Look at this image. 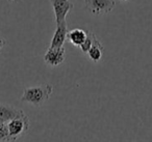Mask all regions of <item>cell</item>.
Here are the masks:
<instances>
[{
	"mask_svg": "<svg viewBox=\"0 0 152 142\" xmlns=\"http://www.w3.org/2000/svg\"><path fill=\"white\" fill-rule=\"evenodd\" d=\"M68 31L69 30H68L67 21L56 23V29H55V32L53 34L49 47H63L66 40H67Z\"/></svg>",
	"mask_w": 152,
	"mask_h": 142,
	"instance_id": "8992f818",
	"label": "cell"
},
{
	"mask_svg": "<svg viewBox=\"0 0 152 142\" xmlns=\"http://www.w3.org/2000/svg\"><path fill=\"white\" fill-rule=\"evenodd\" d=\"M87 36H88V31H85V30L80 29V28H75V29H72L70 31H68L67 40L72 45L79 47L86 41Z\"/></svg>",
	"mask_w": 152,
	"mask_h": 142,
	"instance_id": "ba28073f",
	"label": "cell"
},
{
	"mask_svg": "<svg viewBox=\"0 0 152 142\" xmlns=\"http://www.w3.org/2000/svg\"><path fill=\"white\" fill-rule=\"evenodd\" d=\"M5 45H7V41H5L4 38H0V50H1V49H2Z\"/></svg>",
	"mask_w": 152,
	"mask_h": 142,
	"instance_id": "7c38bea8",
	"label": "cell"
},
{
	"mask_svg": "<svg viewBox=\"0 0 152 142\" xmlns=\"http://www.w3.org/2000/svg\"><path fill=\"white\" fill-rule=\"evenodd\" d=\"M103 50L104 49H103V46H102L101 42L98 40L97 36H95L93 45H92V47L90 48V50L87 52V54L92 61L98 62V61L101 60L102 55H103Z\"/></svg>",
	"mask_w": 152,
	"mask_h": 142,
	"instance_id": "9c48e42d",
	"label": "cell"
},
{
	"mask_svg": "<svg viewBox=\"0 0 152 142\" xmlns=\"http://www.w3.org/2000/svg\"><path fill=\"white\" fill-rule=\"evenodd\" d=\"M85 5L93 15H105L115 9L116 0H85Z\"/></svg>",
	"mask_w": 152,
	"mask_h": 142,
	"instance_id": "3957f363",
	"label": "cell"
},
{
	"mask_svg": "<svg viewBox=\"0 0 152 142\" xmlns=\"http://www.w3.org/2000/svg\"><path fill=\"white\" fill-rule=\"evenodd\" d=\"M0 141H10V134L4 122H0Z\"/></svg>",
	"mask_w": 152,
	"mask_h": 142,
	"instance_id": "8fae6325",
	"label": "cell"
},
{
	"mask_svg": "<svg viewBox=\"0 0 152 142\" xmlns=\"http://www.w3.org/2000/svg\"><path fill=\"white\" fill-rule=\"evenodd\" d=\"M54 12L55 23L66 21V17L73 9L74 4L70 0H50Z\"/></svg>",
	"mask_w": 152,
	"mask_h": 142,
	"instance_id": "277c9868",
	"label": "cell"
},
{
	"mask_svg": "<svg viewBox=\"0 0 152 142\" xmlns=\"http://www.w3.org/2000/svg\"><path fill=\"white\" fill-rule=\"evenodd\" d=\"M96 34L93 33L92 31H88V36L87 38H86V41L83 43V44L79 46V48H80V50L83 51V53H85V54H87V52L90 50V48L92 47V45H93L94 43V38H95Z\"/></svg>",
	"mask_w": 152,
	"mask_h": 142,
	"instance_id": "30bf717a",
	"label": "cell"
},
{
	"mask_svg": "<svg viewBox=\"0 0 152 142\" xmlns=\"http://www.w3.org/2000/svg\"><path fill=\"white\" fill-rule=\"evenodd\" d=\"M52 91L53 86L50 85V84H44V85L28 87L23 90L21 101L24 103L31 104L34 106L40 107L42 105H44L49 100Z\"/></svg>",
	"mask_w": 152,
	"mask_h": 142,
	"instance_id": "6da1fadb",
	"label": "cell"
},
{
	"mask_svg": "<svg viewBox=\"0 0 152 142\" xmlns=\"http://www.w3.org/2000/svg\"><path fill=\"white\" fill-rule=\"evenodd\" d=\"M7 127L10 134V141H16L23 135H25V133L28 131L29 120L25 113H23L20 116H17L7 121Z\"/></svg>",
	"mask_w": 152,
	"mask_h": 142,
	"instance_id": "7a4b0ae2",
	"label": "cell"
},
{
	"mask_svg": "<svg viewBox=\"0 0 152 142\" xmlns=\"http://www.w3.org/2000/svg\"><path fill=\"white\" fill-rule=\"evenodd\" d=\"M23 111L7 104H0V122L7 123L9 120L23 114Z\"/></svg>",
	"mask_w": 152,
	"mask_h": 142,
	"instance_id": "52a82bcc",
	"label": "cell"
},
{
	"mask_svg": "<svg viewBox=\"0 0 152 142\" xmlns=\"http://www.w3.org/2000/svg\"><path fill=\"white\" fill-rule=\"evenodd\" d=\"M121 1H128V0H121Z\"/></svg>",
	"mask_w": 152,
	"mask_h": 142,
	"instance_id": "4fadbf2b",
	"label": "cell"
},
{
	"mask_svg": "<svg viewBox=\"0 0 152 142\" xmlns=\"http://www.w3.org/2000/svg\"><path fill=\"white\" fill-rule=\"evenodd\" d=\"M66 49L63 47H49L44 55V61L51 67H56L65 61Z\"/></svg>",
	"mask_w": 152,
	"mask_h": 142,
	"instance_id": "5b68a950",
	"label": "cell"
}]
</instances>
